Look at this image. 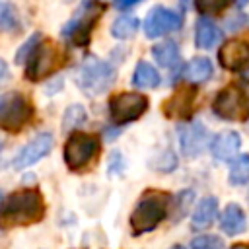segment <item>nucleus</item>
I'll return each mask as SVG.
<instances>
[{
	"label": "nucleus",
	"instance_id": "1",
	"mask_svg": "<svg viewBox=\"0 0 249 249\" xmlns=\"http://www.w3.org/2000/svg\"><path fill=\"white\" fill-rule=\"evenodd\" d=\"M45 214V202L37 189H21L8 195L0 204V218L10 226H27L39 222Z\"/></svg>",
	"mask_w": 249,
	"mask_h": 249
},
{
	"label": "nucleus",
	"instance_id": "2",
	"mask_svg": "<svg viewBox=\"0 0 249 249\" xmlns=\"http://www.w3.org/2000/svg\"><path fill=\"white\" fill-rule=\"evenodd\" d=\"M113 76L115 72L107 62L89 56L76 70V84L86 95H99L111 86Z\"/></svg>",
	"mask_w": 249,
	"mask_h": 249
},
{
	"label": "nucleus",
	"instance_id": "3",
	"mask_svg": "<svg viewBox=\"0 0 249 249\" xmlns=\"http://www.w3.org/2000/svg\"><path fill=\"white\" fill-rule=\"evenodd\" d=\"M165 214H167V196L161 193L148 195L136 204L130 216V226L136 233L152 231L165 218Z\"/></svg>",
	"mask_w": 249,
	"mask_h": 249
},
{
	"label": "nucleus",
	"instance_id": "4",
	"mask_svg": "<svg viewBox=\"0 0 249 249\" xmlns=\"http://www.w3.org/2000/svg\"><path fill=\"white\" fill-rule=\"evenodd\" d=\"M103 6L97 0H84L76 16L62 27V37L76 45H88L93 23L97 21Z\"/></svg>",
	"mask_w": 249,
	"mask_h": 249
},
{
	"label": "nucleus",
	"instance_id": "5",
	"mask_svg": "<svg viewBox=\"0 0 249 249\" xmlns=\"http://www.w3.org/2000/svg\"><path fill=\"white\" fill-rule=\"evenodd\" d=\"M99 150V140L86 132H72L64 144V163L70 169H82Z\"/></svg>",
	"mask_w": 249,
	"mask_h": 249
},
{
	"label": "nucleus",
	"instance_id": "6",
	"mask_svg": "<svg viewBox=\"0 0 249 249\" xmlns=\"http://www.w3.org/2000/svg\"><path fill=\"white\" fill-rule=\"evenodd\" d=\"M212 109L218 117L226 121H245L249 117V97L241 89L231 86L222 89L214 97Z\"/></svg>",
	"mask_w": 249,
	"mask_h": 249
},
{
	"label": "nucleus",
	"instance_id": "7",
	"mask_svg": "<svg viewBox=\"0 0 249 249\" xmlns=\"http://www.w3.org/2000/svg\"><path fill=\"white\" fill-rule=\"evenodd\" d=\"M148 109V97L142 93H117L109 101V113L113 123L117 124H126L130 121H136L144 111Z\"/></svg>",
	"mask_w": 249,
	"mask_h": 249
},
{
	"label": "nucleus",
	"instance_id": "8",
	"mask_svg": "<svg viewBox=\"0 0 249 249\" xmlns=\"http://www.w3.org/2000/svg\"><path fill=\"white\" fill-rule=\"evenodd\" d=\"M58 51L53 43L45 41L39 43V47L33 51V54L27 60V68H25V76L33 82L47 78L49 74L54 72V68L58 66Z\"/></svg>",
	"mask_w": 249,
	"mask_h": 249
},
{
	"label": "nucleus",
	"instance_id": "9",
	"mask_svg": "<svg viewBox=\"0 0 249 249\" xmlns=\"http://www.w3.org/2000/svg\"><path fill=\"white\" fill-rule=\"evenodd\" d=\"M33 115V107L31 103L18 91L6 95V105H4V113H2V121H0V126L10 130V132H16L19 130Z\"/></svg>",
	"mask_w": 249,
	"mask_h": 249
},
{
	"label": "nucleus",
	"instance_id": "10",
	"mask_svg": "<svg viewBox=\"0 0 249 249\" xmlns=\"http://www.w3.org/2000/svg\"><path fill=\"white\" fill-rule=\"evenodd\" d=\"M181 25H183V18L177 12L163 6H156L150 10V14L144 19V33L146 37L156 39L169 31H177Z\"/></svg>",
	"mask_w": 249,
	"mask_h": 249
},
{
	"label": "nucleus",
	"instance_id": "11",
	"mask_svg": "<svg viewBox=\"0 0 249 249\" xmlns=\"http://www.w3.org/2000/svg\"><path fill=\"white\" fill-rule=\"evenodd\" d=\"M53 134L51 132H39L35 138H31L14 158L12 165L14 169H25L33 163H37L39 160H43L51 150H53Z\"/></svg>",
	"mask_w": 249,
	"mask_h": 249
},
{
	"label": "nucleus",
	"instance_id": "12",
	"mask_svg": "<svg viewBox=\"0 0 249 249\" xmlns=\"http://www.w3.org/2000/svg\"><path fill=\"white\" fill-rule=\"evenodd\" d=\"M218 60L228 70H241L249 66V43L245 41H228L218 51Z\"/></svg>",
	"mask_w": 249,
	"mask_h": 249
},
{
	"label": "nucleus",
	"instance_id": "13",
	"mask_svg": "<svg viewBox=\"0 0 249 249\" xmlns=\"http://www.w3.org/2000/svg\"><path fill=\"white\" fill-rule=\"evenodd\" d=\"M206 128L198 123H191V124H185L179 128V140H181V150L185 156H191L195 158L202 148H204V142H206Z\"/></svg>",
	"mask_w": 249,
	"mask_h": 249
},
{
	"label": "nucleus",
	"instance_id": "14",
	"mask_svg": "<svg viewBox=\"0 0 249 249\" xmlns=\"http://www.w3.org/2000/svg\"><path fill=\"white\" fill-rule=\"evenodd\" d=\"M239 146H241L239 134L233 132V130H224V132H220L214 138V142H212V154H214L216 160H224L226 161V160H231L237 154Z\"/></svg>",
	"mask_w": 249,
	"mask_h": 249
},
{
	"label": "nucleus",
	"instance_id": "15",
	"mask_svg": "<svg viewBox=\"0 0 249 249\" xmlns=\"http://www.w3.org/2000/svg\"><path fill=\"white\" fill-rule=\"evenodd\" d=\"M220 228L228 235H239L247 228V216L239 204H228L220 218Z\"/></svg>",
	"mask_w": 249,
	"mask_h": 249
},
{
	"label": "nucleus",
	"instance_id": "16",
	"mask_svg": "<svg viewBox=\"0 0 249 249\" xmlns=\"http://www.w3.org/2000/svg\"><path fill=\"white\" fill-rule=\"evenodd\" d=\"M216 214H218V200L214 196H204L196 204V208L193 212V218H191L193 230H204V228H208L214 222Z\"/></svg>",
	"mask_w": 249,
	"mask_h": 249
},
{
	"label": "nucleus",
	"instance_id": "17",
	"mask_svg": "<svg viewBox=\"0 0 249 249\" xmlns=\"http://www.w3.org/2000/svg\"><path fill=\"white\" fill-rule=\"evenodd\" d=\"M132 86L138 88V89H152V88L160 86L158 70L150 62L140 60L136 64V68H134V74H132Z\"/></svg>",
	"mask_w": 249,
	"mask_h": 249
},
{
	"label": "nucleus",
	"instance_id": "18",
	"mask_svg": "<svg viewBox=\"0 0 249 249\" xmlns=\"http://www.w3.org/2000/svg\"><path fill=\"white\" fill-rule=\"evenodd\" d=\"M218 39H220L218 27L208 18H200L196 21V27H195V43H196V47L198 49H212Z\"/></svg>",
	"mask_w": 249,
	"mask_h": 249
},
{
	"label": "nucleus",
	"instance_id": "19",
	"mask_svg": "<svg viewBox=\"0 0 249 249\" xmlns=\"http://www.w3.org/2000/svg\"><path fill=\"white\" fill-rule=\"evenodd\" d=\"M193 99H195V91L193 89H181L165 103V113L169 117H187L191 113Z\"/></svg>",
	"mask_w": 249,
	"mask_h": 249
},
{
	"label": "nucleus",
	"instance_id": "20",
	"mask_svg": "<svg viewBox=\"0 0 249 249\" xmlns=\"http://www.w3.org/2000/svg\"><path fill=\"white\" fill-rule=\"evenodd\" d=\"M152 56L156 58V62L160 66H165V68H175L179 62H181V53H179V47L173 43V41H165V43H160L152 49Z\"/></svg>",
	"mask_w": 249,
	"mask_h": 249
},
{
	"label": "nucleus",
	"instance_id": "21",
	"mask_svg": "<svg viewBox=\"0 0 249 249\" xmlns=\"http://www.w3.org/2000/svg\"><path fill=\"white\" fill-rule=\"evenodd\" d=\"M212 72H214L212 62H210L208 58H200V56H196V58H193V60L187 64L183 76H185L187 82L200 84V82H206V80L212 76Z\"/></svg>",
	"mask_w": 249,
	"mask_h": 249
},
{
	"label": "nucleus",
	"instance_id": "22",
	"mask_svg": "<svg viewBox=\"0 0 249 249\" xmlns=\"http://www.w3.org/2000/svg\"><path fill=\"white\" fill-rule=\"evenodd\" d=\"M138 31V19L134 16H121L111 25V35L117 39H130Z\"/></svg>",
	"mask_w": 249,
	"mask_h": 249
},
{
	"label": "nucleus",
	"instance_id": "23",
	"mask_svg": "<svg viewBox=\"0 0 249 249\" xmlns=\"http://www.w3.org/2000/svg\"><path fill=\"white\" fill-rule=\"evenodd\" d=\"M230 183L231 185H245L249 183V154L237 156L230 167Z\"/></svg>",
	"mask_w": 249,
	"mask_h": 249
},
{
	"label": "nucleus",
	"instance_id": "24",
	"mask_svg": "<svg viewBox=\"0 0 249 249\" xmlns=\"http://www.w3.org/2000/svg\"><path fill=\"white\" fill-rule=\"evenodd\" d=\"M86 109L82 105H70L66 111H64V117H62V130L64 132H70L74 128H78L80 124L86 123Z\"/></svg>",
	"mask_w": 249,
	"mask_h": 249
},
{
	"label": "nucleus",
	"instance_id": "25",
	"mask_svg": "<svg viewBox=\"0 0 249 249\" xmlns=\"http://www.w3.org/2000/svg\"><path fill=\"white\" fill-rule=\"evenodd\" d=\"M19 27V18H18V10L14 4L4 2L0 4V31H16Z\"/></svg>",
	"mask_w": 249,
	"mask_h": 249
},
{
	"label": "nucleus",
	"instance_id": "26",
	"mask_svg": "<svg viewBox=\"0 0 249 249\" xmlns=\"http://www.w3.org/2000/svg\"><path fill=\"white\" fill-rule=\"evenodd\" d=\"M39 43H41V33H33L19 49H18V53H16V64H23V62H27L29 60V56L33 54V51L39 47Z\"/></svg>",
	"mask_w": 249,
	"mask_h": 249
},
{
	"label": "nucleus",
	"instance_id": "27",
	"mask_svg": "<svg viewBox=\"0 0 249 249\" xmlns=\"http://www.w3.org/2000/svg\"><path fill=\"white\" fill-rule=\"evenodd\" d=\"M230 4H231V0H196V8H198V12L204 14V16L224 12Z\"/></svg>",
	"mask_w": 249,
	"mask_h": 249
},
{
	"label": "nucleus",
	"instance_id": "28",
	"mask_svg": "<svg viewBox=\"0 0 249 249\" xmlns=\"http://www.w3.org/2000/svg\"><path fill=\"white\" fill-rule=\"evenodd\" d=\"M191 249H222V239L218 235H198L191 241Z\"/></svg>",
	"mask_w": 249,
	"mask_h": 249
},
{
	"label": "nucleus",
	"instance_id": "29",
	"mask_svg": "<svg viewBox=\"0 0 249 249\" xmlns=\"http://www.w3.org/2000/svg\"><path fill=\"white\" fill-rule=\"evenodd\" d=\"M109 173H119L123 169V160H121V154L119 152H113L111 154V160H109Z\"/></svg>",
	"mask_w": 249,
	"mask_h": 249
},
{
	"label": "nucleus",
	"instance_id": "30",
	"mask_svg": "<svg viewBox=\"0 0 249 249\" xmlns=\"http://www.w3.org/2000/svg\"><path fill=\"white\" fill-rule=\"evenodd\" d=\"M10 76V70H8V64H6V60H2L0 58V84L6 80Z\"/></svg>",
	"mask_w": 249,
	"mask_h": 249
},
{
	"label": "nucleus",
	"instance_id": "31",
	"mask_svg": "<svg viewBox=\"0 0 249 249\" xmlns=\"http://www.w3.org/2000/svg\"><path fill=\"white\" fill-rule=\"evenodd\" d=\"M136 2H140V0H113V4L117 6V8H128V6H134Z\"/></svg>",
	"mask_w": 249,
	"mask_h": 249
},
{
	"label": "nucleus",
	"instance_id": "32",
	"mask_svg": "<svg viewBox=\"0 0 249 249\" xmlns=\"http://www.w3.org/2000/svg\"><path fill=\"white\" fill-rule=\"evenodd\" d=\"M4 105H6V95H0V121H2V113H4Z\"/></svg>",
	"mask_w": 249,
	"mask_h": 249
},
{
	"label": "nucleus",
	"instance_id": "33",
	"mask_svg": "<svg viewBox=\"0 0 249 249\" xmlns=\"http://www.w3.org/2000/svg\"><path fill=\"white\" fill-rule=\"evenodd\" d=\"M231 249H249V245H245V243H235Z\"/></svg>",
	"mask_w": 249,
	"mask_h": 249
},
{
	"label": "nucleus",
	"instance_id": "34",
	"mask_svg": "<svg viewBox=\"0 0 249 249\" xmlns=\"http://www.w3.org/2000/svg\"><path fill=\"white\" fill-rule=\"evenodd\" d=\"M237 4H239V6H243V4H247V0H237Z\"/></svg>",
	"mask_w": 249,
	"mask_h": 249
},
{
	"label": "nucleus",
	"instance_id": "35",
	"mask_svg": "<svg viewBox=\"0 0 249 249\" xmlns=\"http://www.w3.org/2000/svg\"><path fill=\"white\" fill-rule=\"evenodd\" d=\"M171 249H185V247H181V245H173Z\"/></svg>",
	"mask_w": 249,
	"mask_h": 249
},
{
	"label": "nucleus",
	"instance_id": "36",
	"mask_svg": "<svg viewBox=\"0 0 249 249\" xmlns=\"http://www.w3.org/2000/svg\"><path fill=\"white\" fill-rule=\"evenodd\" d=\"M2 150H4V142L0 140V152H2Z\"/></svg>",
	"mask_w": 249,
	"mask_h": 249
}]
</instances>
